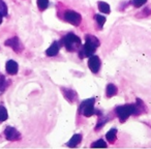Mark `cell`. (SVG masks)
Returning <instances> with one entry per match:
<instances>
[{
    "label": "cell",
    "instance_id": "7402d4cb",
    "mask_svg": "<svg viewBox=\"0 0 151 149\" xmlns=\"http://www.w3.org/2000/svg\"><path fill=\"white\" fill-rule=\"evenodd\" d=\"M6 80H5L4 76H0V91L1 92H3V91L5 90V88H6Z\"/></svg>",
    "mask_w": 151,
    "mask_h": 149
},
{
    "label": "cell",
    "instance_id": "e0dca14e",
    "mask_svg": "<svg viewBox=\"0 0 151 149\" xmlns=\"http://www.w3.org/2000/svg\"><path fill=\"white\" fill-rule=\"evenodd\" d=\"M37 6L40 11H45L49 6V0H37Z\"/></svg>",
    "mask_w": 151,
    "mask_h": 149
},
{
    "label": "cell",
    "instance_id": "5bb4252c",
    "mask_svg": "<svg viewBox=\"0 0 151 149\" xmlns=\"http://www.w3.org/2000/svg\"><path fill=\"white\" fill-rule=\"evenodd\" d=\"M97 5H99V11H101V13H104V14H110V12H111V9H110V5L108 4L107 2H104V1H99V2L97 3Z\"/></svg>",
    "mask_w": 151,
    "mask_h": 149
},
{
    "label": "cell",
    "instance_id": "ba28073f",
    "mask_svg": "<svg viewBox=\"0 0 151 149\" xmlns=\"http://www.w3.org/2000/svg\"><path fill=\"white\" fill-rule=\"evenodd\" d=\"M63 93V96L65 97V99H67V101L69 103H76L78 101V93L76 92L73 89L70 88H61Z\"/></svg>",
    "mask_w": 151,
    "mask_h": 149
},
{
    "label": "cell",
    "instance_id": "9a60e30c",
    "mask_svg": "<svg viewBox=\"0 0 151 149\" xmlns=\"http://www.w3.org/2000/svg\"><path fill=\"white\" fill-rule=\"evenodd\" d=\"M151 16V5H148V6L145 7L143 11H141L140 13L137 15L138 18H147Z\"/></svg>",
    "mask_w": 151,
    "mask_h": 149
},
{
    "label": "cell",
    "instance_id": "9c48e42d",
    "mask_svg": "<svg viewBox=\"0 0 151 149\" xmlns=\"http://www.w3.org/2000/svg\"><path fill=\"white\" fill-rule=\"evenodd\" d=\"M18 63L14 60H9L5 64V69H6V73L9 75H16L18 73Z\"/></svg>",
    "mask_w": 151,
    "mask_h": 149
},
{
    "label": "cell",
    "instance_id": "7c38bea8",
    "mask_svg": "<svg viewBox=\"0 0 151 149\" xmlns=\"http://www.w3.org/2000/svg\"><path fill=\"white\" fill-rule=\"evenodd\" d=\"M117 87L112 83H110V84H108L107 89H106V95H107V97H113L114 95L117 94Z\"/></svg>",
    "mask_w": 151,
    "mask_h": 149
},
{
    "label": "cell",
    "instance_id": "52a82bcc",
    "mask_svg": "<svg viewBox=\"0 0 151 149\" xmlns=\"http://www.w3.org/2000/svg\"><path fill=\"white\" fill-rule=\"evenodd\" d=\"M4 45L5 46L11 47L15 52H18V53L21 52V51L23 50V46H22L21 42H20V40L18 37L9 38V40H7L6 42H4Z\"/></svg>",
    "mask_w": 151,
    "mask_h": 149
},
{
    "label": "cell",
    "instance_id": "cb8c5ba5",
    "mask_svg": "<svg viewBox=\"0 0 151 149\" xmlns=\"http://www.w3.org/2000/svg\"><path fill=\"white\" fill-rule=\"evenodd\" d=\"M2 18H3V16L1 15V14H0V24L2 23Z\"/></svg>",
    "mask_w": 151,
    "mask_h": 149
},
{
    "label": "cell",
    "instance_id": "44dd1931",
    "mask_svg": "<svg viewBox=\"0 0 151 149\" xmlns=\"http://www.w3.org/2000/svg\"><path fill=\"white\" fill-rule=\"evenodd\" d=\"M106 17H104V16L101 15H95V21L97 22V24H99L101 27H103V25L105 24L106 22Z\"/></svg>",
    "mask_w": 151,
    "mask_h": 149
},
{
    "label": "cell",
    "instance_id": "5b68a950",
    "mask_svg": "<svg viewBox=\"0 0 151 149\" xmlns=\"http://www.w3.org/2000/svg\"><path fill=\"white\" fill-rule=\"evenodd\" d=\"M101 59H99V56H92L89 57V60H88V67L90 68V71H92L93 73H99V71L101 69Z\"/></svg>",
    "mask_w": 151,
    "mask_h": 149
},
{
    "label": "cell",
    "instance_id": "277c9868",
    "mask_svg": "<svg viewBox=\"0 0 151 149\" xmlns=\"http://www.w3.org/2000/svg\"><path fill=\"white\" fill-rule=\"evenodd\" d=\"M64 20L66 22H68L69 24L75 26H79L82 21V17L80 14H78L77 12L73 11H66L64 14Z\"/></svg>",
    "mask_w": 151,
    "mask_h": 149
},
{
    "label": "cell",
    "instance_id": "8992f818",
    "mask_svg": "<svg viewBox=\"0 0 151 149\" xmlns=\"http://www.w3.org/2000/svg\"><path fill=\"white\" fill-rule=\"evenodd\" d=\"M4 136L9 141H17L21 139L20 132L15 127H12V126H7L4 130Z\"/></svg>",
    "mask_w": 151,
    "mask_h": 149
},
{
    "label": "cell",
    "instance_id": "2e32d148",
    "mask_svg": "<svg viewBox=\"0 0 151 149\" xmlns=\"http://www.w3.org/2000/svg\"><path fill=\"white\" fill-rule=\"evenodd\" d=\"M9 117V114H7V111L4 107L0 106V122H3L7 119Z\"/></svg>",
    "mask_w": 151,
    "mask_h": 149
},
{
    "label": "cell",
    "instance_id": "4fadbf2b",
    "mask_svg": "<svg viewBox=\"0 0 151 149\" xmlns=\"http://www.w3.org/2000/svg\"><path fill=\"white\" fill-rule=\"evenodd\" d=\"M116 138H117V130H116V128H111V130L107 132V135H106V139H107L110 143L115 142Z\"/></svg>",
    "mask_w": 151,
    "mask_h": 149
},
{
    "label": "cell",
    "instance_id": "8fae6325",
    "mask_svg": "<svg viewBox=\"0 0 151 149\" xmlns=\"http://www.w3.org/2000/svg\"><path fill=\"white\" fill-rule=\"evenodd\" d=\"M81 141H82V135L76 134V135H73V136L71 137L70 140L68 141V143H67V146H68V147H76V146H78V145L80 144Z\"/></svg>",
    "mask_w": 151,
    "mask_h": 149
},
{
    "label": "cell",
    "instance_id": "30bf717a",
    "mask_svg": "<svg viewBox=\"0 0 151 149\" xmlns=\"http://www.w3.org/2000/svg\"><path fill=\"white\" fill-rule=\"evenodd\" d=\"M59 50H60V42H54L52 45H51L50 48H48V50L46 51V54L48 56H56L59 53Z\"/></svg>",
    "mask_w": 151,
    "mask_h": 149
},
{
    "label": "cell",
    "instance_id": "ffe728a7",
    "mask_svg": "<svg viewBox=\"0 0 151 149\" xmlns=\"http://www.w3.org/2000/svg\"><path fill=\"white\" fill-rule=\"evenodd\" d=\"M146 2H147V0H132V4L134 5L136 9H140V7H142Z\"/></svg>",
    "mask_w": 151,
    "mask_h": 149
},
{
    "label": "cell",
    "instance_id": "7a4b0ae2",
    "mask_svg": "<svg viewBox=\"0 0 151 149\" xmlns=\"http://www.w3.org/2000/svg\"><path fill=\"white\" fill-rule=\"evenodd\" d=\"M61 42L68 52H73L81 46V38L73 33H68L61 40Z\"/></svg>",
    "mask_w": 151,
    "mask_h": 149
},
{
    "label": "cell",
    "instance_id": "3957f363",
    "mask_svg": "<svg viewBox=\"0 0 151 149\" xmlns=\"http://www.w3.org/2000/svg\"><path fill=\"white\" fill-rule=\"evenodd\" d=\"M94 99H89L82 101V104L80 105V112L86 117H90V116L94 115L95 113L99 114V112H96L94 109Z\"/></svg>",
    "mask_w": 151,
    "mask_h": 149
},
{
    "label": "cell",
    "instance_id": "ac0fdd59",
    "mask_svg": "<svg viewBox=\"0 0 151 149\" xmlns=\"http://www.w3.org/2000/svg\"><path fill=\"white\" fill-rule=\"evenodd\" d=\"M0 14L5 17L7 16V5L5 4V2L3 0H0Z\"/></svg>",
    "mask_w": 151,
    "mask_h": 149
},
{
    "label": "cell",
    "instance_id": "603a6c76",
    "mask_svg": "<svg viewBox=\"0 0 151 149\" xmlns=\"http://www.w3.org/2000/svg\"><path fill=\"white\" fill-rule=\"evenodd\" d=\"M107 121H108V118H103V116H101V118H99V122H97V125L95 126V130L101 128L104 125H105L106 123H107Z\"/></svg>",
    "mask_w": 151,
    "mask_h": 149
},
{
    "label": "cell",
    "instance_id": "6da1fadb",
    "mask_svg": "<svg viewBox=\"0 0 151 149\" xmlns=\"http://www.w3.org/2000/svg\"><path fill=\"white\" fill-rule=\"evenodd\" d=\"M85 45L83 46L82 49H80V52H79V56L81 59H83L84 57H90L94 54L95 50H96L97 47H99L101 42H99V38H96L93 35H86L85 36Z\"/></svg>",
    "mask_w": 151,
    "mask_h": 149
},
{
    "label": "cell",
    "instance_id": "d6986e66",
    "mask_svg": "<svg viewBox=\"0 0 151 149\" xmlns=\"http://www.w3.org/2000/svg\"><path fill=\"white\" fill-rule=\"evenodd\" d=\"M91 147H93V148H99V147H101V148H105V147H107V143L101 139V140L95 141V142L91 145Z\"/></svg>",
    "mask_w": 151,
    "mask_h": 149
}]
</instances>
